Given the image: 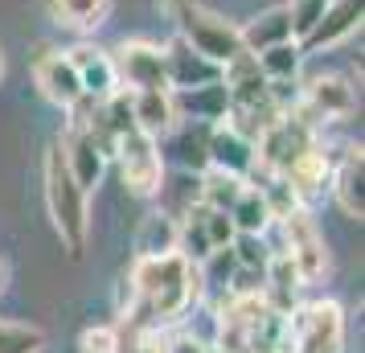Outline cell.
Instances as JSON below:
<instances>
[{
    "instance_id": "cell-1",
    "label": "cell",
    "mask_w": 365,
    "mask_h": 353,
    "mask_svg": "<svg viewBox=\"0 0 365 353\" xmlns=\"http://www.w3.org/2000/svg\"><path fill=\"white\" fill-rule=\"evenodd\" d=\"M41 181H46V205H50L53 230L62 238V247L78 259L86 247V235H91V210H86V189L74 181V173L66 168V156H62L58 140L46 152Z\"/></svg>"
},
{
    "instance_id": "cell-2",
    "label": "cell",
    "mask_w": 365,
    "mask_h": 353,
    "mask_svg": "<svg viewBox=\"0 0 365 353\" xmlns=\"http://www.w3.org/2000/svg\"><path fill=\"white\" fill-rule=\"evenodd\" d=\"M173 17H177V37L189 41L201 58H210V62H217V66H226L230 58H238V53L247 50L230 21L205 13L197 0H177V4H173Z\"/></svg>"
},
{
    "instance_id": "cell-3",
    "label": "cell",
    "mask_w": 365,
    "mask_h": 353,
    "mask_svg": "<svg viewBox=\"0 0 365 353\" xmlns=\"http://www.w3.org/2000/svg\"><path fill=\"white\" fill-rule=\"evenodd\" d=\"M119 165V177H123V185L132 198H156V189H160V177H165V152H160V140L148 132H123L115 140V156H111Z\"/></svg>"
},
{
    "instance_id": "cell-4",
    "label": "cell",
    "mask_w": 365,
    "mask_h": 353,
    "mask_svg": "<svg viewBox=\"0 0 365 353\" xmlns=\"http://www.w3.org/2000/svg\"><path fill=\"white\" fill-rule=\"evenodd\" d=\"M287 333L296 353H341L345 345V312L336 300H316L287 312Z\"/></svg>"
},
{
    "instance_id": "cell-5",
    "label": "cell",
    "mask_w": 365,
    "mask_h": 353,
    "mask_svg": "<svg viewBox=\"0 0 365 353\" xmlns=\"http://www.w3.org/2000/svg\"><path fill=\"white\" fill-rule=\"evenodd\" d=\"M279 230H283V251L296 263L299 280H304V284H316V280L329 271V251H324V235H320L316 218L299 205L287 218H279Z\"/></svg>"
},
{
    "instance_id": "cell-6",
    "label": "cell",
    "mask_w": 365,
    "mask_h": 353,
    "mask_svg": "<svg viewBox=\"0 0 365 353\" xmlns=\"http://www.w3.org/2000/svg\"><path fill=\"white\" fill-rule=\"evenodd\" d=\"M111 62H115V78L128 91H168L165 50L144 41V37L119 41L115 53H111Z\"/></svg>"
},
{
    "instance_id": "cell-7",
    "label": "cell",
    "mask_w": 365,
    "mask_h": 353,
    "mask_svg": "<svg viewBox=\"0 0 365 353\" xmlns=\"http://www.w3.org/2000/svg\"><path fill=\"white\" fill-rule=\"evenodd\" d=\"M34 83H37V91H41L53 107H62V111H70L74 103L83 99L78 70H74V62H70L66 53H58V50H41V53H37Z\"/></svg>"
},
{
    "instance_id": "cell-8",
    "label": "cell",
    "mask_w": 365,
    "mask_h": 353,
    "mask_svg": "<svg viewBox=\"0 0 365 353\" xmlns=\"http://www.w3.org/2000/svg\"><path fill=\"white\" fill-rule=\"evenodd\" d=\"M361 4L365 0H329V9L320 13V21L299 37V50L304 53H320V50L341 46L349 34L361 29Z\"/></svg>"
},
{
    "instance_id": "cell-9",
    "label": "cell",
    "mask_w": 365,
    "mask_h": 353,
    "mask_svg": "<svg viewBox=\"0 0 365 353\" xmlns=\"http://www.w3.org/2000/svg\"><path fill=\"white\" fill-rule=\"evenodd\" d=\"M299 103L316 116V123H329V119L353 116L357 95H353V86H349L345 78H336V74H316V78H308V86L299 91Z\"/></svg>"
},
{
    "instance_id": "cell-10",
    "label": "cell",
    "mask_w": 365,
    "mask_h": 353,
    "mask_svg": "<svg viewBox=\"0 0 365 353\" xmlns=\"http://www.w3.org/2000/svg\"><path fill=\"white\" fill-rule=\"evenodd\" d=\"M165 50V70H168V91H185V86H201V83H217L222 78V66L210 62V58H201L189 41L181 37H173Z\"/></svg>"
},
{
    "instance_id": "cell-11",
    "label": "cell",
    "mask_w": 365,
    "mask_h": 353,
    "mask_svg": "<svg viewBox=\"0 0 365 353\" xmlns=\"http://www.w3.org/2000/svg\"><path fill=\"white\" fill-rule=\"evenodd\" d=\"M173 107H177V119H185V123H222L226 107H230V95H226L222 78H217V83L173 91Z\"/></svg>"
},
{
    "instance_id": "cell-12",
    "label": "cell",
    "mask_w": 365,
    "mask_h": 353,
    "mask_svg": "<svg viewBox=\"0 0 365 353\" xmlns=\"http://www.w3.org/2000/svg\"><path fill=\"white\" fill-rule=\"evenodd\" d=\"M58 144H62V156H66V168L74 173V181H78L83 189L99 185L103 168H107V156L99 152V144H95L78 123H70L66 135H58Z\"/></svg>"
},
{
    "instance_id": "cell-13",
    "label": "cell",
    "mask_w": 365,
    "mask_h": 353,
    "mask_svg": "<svg viewBox=\"0 0 365 353\" xmlns=\"http://www.w3.org/2000/svg\"><path fill=\"white\" fill-rule=\"evenodd\" d=\"M66 58L74 62V70H78L83 95H91V99H107V95H115L119 91L115 62H111V53L107 50H99V46H74V50H66Z\"/></svg>"
},
{
    "instance_id": "cell-14",
    "label": "cell",
    "mask_w": 365,
    "mask_h": 353,
    "mask_svg": "<svg viewBox=\"0 0 365 353\" xmlns=\"http://www.w3.org/2000/svg\"><path fill=\"white\" fill-rule=\"evenodd\" d=\"M361 185H365V156H361V148H345L341 165H332L329 189L336 193L341 210L357 222H361V214H365V189Z\"/></svg>"
},
{
    "instance_id": "cell-15",
    "label": "cell",
    "mask_w": 365,
    "mask_h": 353,
    "mask_svg": "<svg viewBox=\"0 0 365 353\" xmlns=\"http://www.w3.org/2000/svg\"><path fill=\"white\" fill-rule=\"evenodd\" d=\"M287 185L296 189V198L299 202H312L316 193H324L329 189V177H332V160H329V152L320 148V144H312V148H304L287 165V173H279Z\"/></svg>"
},
{
    "instance_id": "cell-16",
    "label": "cell",
    "mask_w": 365,
    "mask_h": 353,
    "mask_svg": "<svg viewBox=\"0 0 365 353\" xmlns=\"http://www.w3.org/2000/svg\"><path fill=\"white\" fill-rule=\"evenodd\" d=\"M210 165L250 177L255 168V140H247L242 132H234L230 123H214L210 128Z\"/></svg>"
},
{
    "instance_id": "cell-17",
    "label": "cell",
    "mask_w": 365,
    "mask_h": 353,
    "mask_svg": "<svg viewBox=\"0 0 365 353\" xmlns=\"http://www.w3.org/2000/svg\"><path fill=\"white\" fill-rule=\"evenodd\" d=\"M128 103H132L135 128L148 135H165L181 123L173 107V91H128Z\"/></svg>"
},
{
    "instance_id": "cell-18",
    "label": "cell",
    "mask_w": 365,
    "mask_h": 353,
    "mask_svg": "<svg viewBox=\"0 0 365 353\" xmlns=\"http://www.w3.org/2000/svg\"><path fill=\"white\" fill-rule=\"evenodd\" d=\"M156 198H160V210H165L168 218L181 222L193 205H201V173H173V177H160V189H156Z\"/></svg>"
},
{
    "instance_id": "cell-19",
    "label": "cell",
    "mask_w": 365,
    "mask_h": 353,
    "mask_svg": "<svg viewBox=\"0 0 365 353\" xmlns=\"http://www.w3.org/2000/svg\"><path fill=\"white\" fill-rule=\"evenodd\" d=\"M50 17L66 29L95 34L111 17V0H50Z\"/></svg>"
},
{
    "instance_id": "cell-20",
    "label": "cell",
    "mask_w": 365,
    "mask_h": 353,
    "mask_svg": "<svg viewBox=\"0 0 365 353\" xmlns=\"http://www.w3.org/2000/svg\"><path fill=\"white\" fill-rule=\"evenodd\" d=\"M238 37H242V46L250 53H263L267 46H279V41H296L292 37V21H287V9H267V13H259L250 25L238 29Z\"/></svg>"
},
{
    "instance_id": "cell-21",
    "label": "cell",
    "mask_w": 365,
    "mask_h": 353,
    "mask_svg": "<svg viewBox=\"0 0 365 353\" xmlns=\"http://www.w3.org/2000/svg\"><path fill=\"white\" fill-rule=\"evenodd\" d=\"M210 128H214V123H177V128H173V132H177L173 148H177L181 168H189V173L210 168Z\"/></svg>"
},
{
    "instance_id": "cell-22",
    "label": "cell",
    "mask_w": 365,
    "mask_h": 353,
    "mask_svg": "<svg viewBox=\"0 0 365 353\" xmlns=\"http://www.w3.org/2000/svg\"><path fill=\"white\" fill-rule=\"evenodd\" d=\"M226 214H230V222H234L238 235H267L271 222H275L271 218V210H267V202H263V193L250 185V181H247V189L238 193V202H234Z\"/></svg>"
},
{
    "instance_id": "cell-23",
    "label": "cell",
    "mask_w": 365,
    "mask_h": 353,
    "mask_svg": "<svg viewBox=\"0 0 365 353\" xmlns=\"http://www.w3.org/2000/svg\"><path fill=\"white\" fill-rule=\"evenodd\" d=\"M247 189V177L226 173V168H201V205L205 210H230L238 202V193Z\"/></svg>"
},
{
    "instance_id": "cell-24",
    "label": "cell",
    "mask_w": 365,
    "mask_h": 353,
    "mask_svg": "<svg viewBox=\"0 0 365 353\" xmlns=\"http://www.w3.org/2000/svg\"><path fill=\"white\" fill-rule=\"evenodd\" d=\"M255 62L267 83H292L304 66V50H299V41H279V46H267L263 53H255Z\"/></svg>"
},
{
    "instance_id": "cell-25",
    "label": "cell",
    "mask_w": 365,
    "mask_h": 353,
    "mask_svg": "<svg viewBox=\"0 0 365 353\" xmlns=\"http://www.w3.org/2000/svg\"><path fill=\"white\" fill-rule=\"evenodd\" d=\"M168 251H177V218L156 210L135 230V255H168Z\"/></svg>"
},
{
    "instance_id": "cell-26",
    "label": "cell",
    "mask_w": 365,
    "mask_h": 353,
    "mask_svg": "<svg viewBox=\"0 0 365 353\" xmlns=\"http://www.w3.org/2000/svg\"><path fill=\"white\" fill-rule=\"evenodd\" d=\"M41 349H46V333L41 329L0 320V353H41Z\"/></svg>"
},
{
    "instance_id": "cell-27",
    "label": "cell",
    "mask_w": 365,
    "mask_h": 353,
    "mask_svg": "<svg viewBox=\"0 0 365 353\" xmlns=\"http://www.w3.org/2000/svg\"><path fill=\"white\" fill-rule=\"evenodd\" d=\"M230 251H234V263H238V267H255V271H263L267 259H271L263 235H234Z\"/></svg>"
},
{
    "instance_id": "cell-28",
    "label": "cell",
    "mask_w": 365,
    "mask_h": 353,
    "mask_svg": "<svg viewBox=\"0 0 365 353\" xmlns=\"http://www.w3.org/2000/svg\"><path fill=\"white\" fill-rule=\"evenodd\" d=\"M283 9H287V21H292V37L299 41V37L320 21V13L329 9V0H292V4H283Z\"/></svg>"
},
{
    "instance_id": "cell-29",
    "label": "cell",
    "mask_w": 365,
    "mask_h": 353,
    "mask_svg": "<svg viewBox=\"0 0 365 353\" xmlns=\"http://www.w3.org/2000/svg\"><path fill=\"white\" fill-rule=\"evenodd\" d=\"M201 226H205V238H210V247H230V238L238 235L226 210H201Z\"/></svg>"
},
{
    "instance_id": "cell-30",
    "label": "cell",
    "mask_w": 365,
    "mask_h": 353,
    "mask_svg": "<svg viewBox=\"0 0 365 353\" xmlns=\"http://www.w3.org/2000/svg\"><path fill=\"white\" fill-rule=\"evenodd\" d=\"M115 345H119V329H111V324H95V329H86L83 341H78L83 353H115Z\"/></svg>"
},
{
    "instance_id": "cell-31",
    "label": "cell",
    "mask_w": 365,
    "mask_h": 353,
    "mask_svg": "<svg viewBox=\"0 0 365 353\" xmlns=\"http://www.w3.org/2000/svg\"><path fill=\"white\" fill-rule=\"evenodd\" d=\"M201 353H226V349H217V345H205V349H201Z\"/></svg>"
},
{
    "instance_id": "cell-32",
    "label": "cell",
    "mask_w": 365,
    "mask_h": 353,
    "mask_svg": "<svg viewBox=\"0 0 365 353\" xmlns=\"http://www.w3.org/2000/svg\"><path fill=\"white\" fill-rule=\"evenodd\" d=\"M0 284H4V259H0Z\"/></svg>"
},
{
    "instance_id": "cell-33",
    "label": "cell",
    "mask_w": 365,
    "mask_h": 353,
    "mask_svg": "<svg viewBox=\"0 0 365 353\" xmlns=\"http://www.w3.org/2000/svg\"><path fill=\"white\" fill-rule=\"evenodd\" d=\"M0 74H4V50H0Z\"/></svg>"
}]
</instances>
